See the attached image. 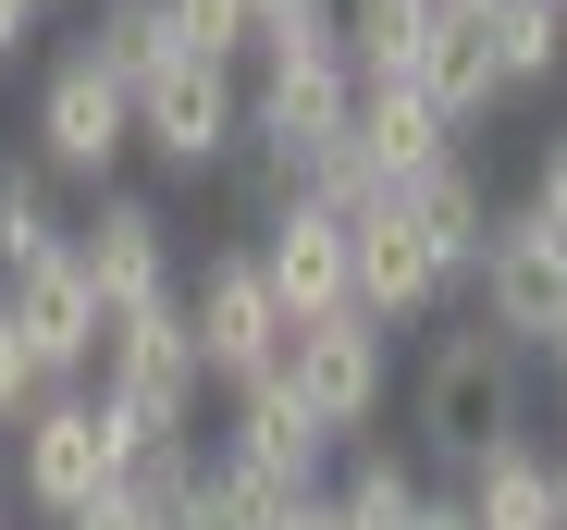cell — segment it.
<instances>
[{
	"label": "cell",
	"instance_id": "cell-1",
	"mask_svg": "<svg viewBox=\"0 0 567 530\" xmlns=\"http://www.w3.org/2000/svg\"><path fill=\"white\" fill-rule=\"evenodd\" d=\"M408 432H420V469H468V457H494L518 432V345L482 309L432 333V358L408 383Z\"/></svg>",
	"mask_w": 567,
	"mask_h": 530
},
{
	"label": "cell",
	"instance_id": "cell-2",
	"mask_svg": "<svg viewBox=\"0 0 567 530\" xmlns=\"http://www.w3.org/2000/svg\"><path fill=\"white\" fill-rule=\"evenodd\" d=\"M198 333H185V297H161V309H124L112 321V345H100V395L124 432H136V457L148 445H198Z\"/></svg>",
	"mask_w": 567,
	"mask_h": 530
},
{
	"label": "cell",
	"instance_id": "cell-3",
	"mask_svg": "<svg viewBox=\"0 0 567 530\" xmlns=\"http://www.w3.org/2000/svg\"><path fill=\"white\" fill-rule=\"evenodd\" d=\"M124 469H136V432H124L100 395H86V383L38 395V419L13 432V506H38L50 530L86 518L100 493H124Z\"/></svg>",
	"mask_w": 567,
	"mask_h": 530
},
{
	"label": "cell",
	"instance_id": "cell-4",
	"mask_svg": "<svg viewBox=\"0 0 567 530\" xmlns=\"http://www.w3.org/2000/svg\"><path fill=\"white\" fill-rule=\"evenodd\" d=\"M25 136H38L25 160L50 173V186H100V198H112V173L136 160V100H124L86 50H62V62L38 74V100H25Z\"/></svg>",
	"mask_w": 567,
	"mask_h": 530
},
{
	"label": "cell",
	"instance_id": "cell-5",
	"mask_svg": "<svg viewBox=\"0 0 567 530\" xmlns=\"http://www.w3.org/2000/svg\"><path fill=\"white\" fill-rule=\"evenodd\" d=\"M284 395H297V407L333 432V457H346L358 432L395 407V333H383V321H358V309L297 321V333H284Z\"/></svg>",
	"mask_w": 567,
	"mask_h": 530
},
{
	"label": "cell",
	"instance_id": "cell-6",
	"mask_svg": "<svg viewBox=\"0 0 567 530\" xmlns=\"http://www.w3.org/2000/svg\"><path fill=\"white\" fill-rule=\"evenodd\" d=\"M185 333H198V371H210L223 395H247V383L284 371V333H297V321L271 309V284H259L247 247H210L198 284H185Z\"/></svg>",
	"mask_w": 567,
	"mask_h": 530
},
{
	"label": "cell",
	"instance_id": "cell-7",
	"mask_svg": "<svg viewBox=\"0 0 567 530\" xmlns=\"http://www.w3.org/2000/svg\"><path fill=\"white\" fill-rule=\"evenodd\" d=\"M136 148L161 160V173H223L235 148H247V74H223V62H161L148 86H136Z\"/></svg>",
	"mask_w": 567,
	"mask_h": 530
},
{
	"label": "cell",
	"instance_id": "cell-8",
	"mask_svg": "<svg viewBox=\"0 0 567 530\" xmlns=\"http://www.w3.org/2000/svg\"><path fill=\"white\" fill-rule=\"evenodd\" d=\"M346 309H358V321H383V333H408V321H444V309H456V272L432 259V235H420L408 210H383V198L346 222Z\"/></svg>",
	"mask_w": 567,
	"mask_h": 530
},
{
	"label": "cell",
	"instance_id": "cell-9",
	"mask_svg": "<svg viewBox=\"0 0 567 530\" xmlns=\"http://www.w3.org/2000/svg\"><path fill=\"white\" fill-rule=\"evenodd\" d=\"M482 321L518 345V358H543V345L567 333V247L530 222V210H494V247H482Z\"/></svg>",
	"mask_w": 567,
	"mask_h": 530
},
{
	"label": "cell",
	"instance_id": "cell-10",
	"mask_svg": "<svg viewBox=\"0 0 567 530\" xmlns=\"http://www.w3.org/2000/svg\"><path fill=\"white\" fill-rule=\"evenodd\" d=\"M74 272H86V297H100L112 321L124 309H161V297H185V272H173V222H161V198H100L74 222Z\"/></svg>",
	"mask_w": 567,
	"mask_h": 530
},
{
	"label": "cell",
	"instance_id": "cell-11",
	"mask_svg": "<svg viewBox=\"0 0 567 530\" xmlns=\"http://www.w3.org/2000/svg\"><path fill=\"white\" fill-rule=\"evenodd\" d=\"M247 259H259V284H271L284 321H333V309H346V210L284 198V210H259Z\"/></svg>",
	"mask_w": 567,
	"mask_h": 530
},
{
	"label": "cell",
	"instance_id": "cell-12",
	"mask_svg": "<svg viewBox=\"0 0 567 530\" xmlns=\"http://www.w3.org/2000/svg\"><path fill=\"white\" fill-rule=\"evenodd\" d=\"M0 309H13V333L38 345V371H50V383H100V345H112V309L86 297L74 247H62V259H38V272H13V284H0Z\"/></svg>",
	"mask_w": 567,
	"mask_h": 530
},
{
	"label": "cell",
	"instance_id": "cell-13",
	"mask_svg": "<svg viewBox=\"0 0 567 530\" xmlns=\"http://www.w3.org/2000/svg\"><path fill=\"white\" fill-rule=\"evenodd\" d=\"M383 210H408V222L432 235V259H444V272H456V297H468V272H482V247H494V186L468 173V148H444V160L395 173V186H383Z\"/></svg>",
	"mask_w": 567,
	"mask_h": 530
},
{
	"label": "cell",
	"instance_id": "cell-14",
	"mask_svg": "<svg viewBox=\"0 0 567 530\" xmlns=\"http://www.w3.org/2000/svg\"><path fill=\"white\" fill-rule=\"evenodd\" d=\"M223 457H247V469H271V481H297V493H321L333 481V432L284 395V371L271 383H247L235 395V419H223Z\"/></svg>",
	"mask_w": 567,
	"mask_h": 530
},
{
	"label": "cell",
	"instance_id": "cell-15",
	"mask_svg": "<svg viewBox=\"0 0 567 530\" xmlns=\"http://www.w3.org/2000/svg\"><path fill=\"white\" fill-rule=\"evenodd\" d=\"M408 86H420V100H432L456 136L482 124L494 100H506V74H494V38H482V0H444V13H432V38H420Z\"/></svg>",
	"mask_w": 567,
	"mask_h": 530
},
{
	"label": "cell",
	"instance_id": "cell-16",
	"mask_svg": "<svg viewBox=\"0 0 567 530\" xmlns=\"http://www.w3.org/2000/svg\"><path fill=\"white\" fill-rule=\"evenodd\" d=\"M456 506H468V530H555V445L506 432L494 457L456 469Z\"/></svg>",
	"mask_w": 567,
	"mask_h": 530
},
{
	"label": "cell",
	"instance_id": "cell-17",
	"mask_svg": "<svg viewBox=\"0 0 567 530\" xmlns=\"http://www.w3.org/2000/svg\"><path fill=\"white\" fill-rule=\"evenodd\" d=\"M321 506H333L346 530H420L432 469H420V457H395V445H346V469L321 481Z\"/></svg>",
	"mask_w": 567,
	"mask_h": 530
},
{
	"label": "cell",
	"instance_id": "cell-18",
	"mask_svg": "<svg viewBox=\"0 0 567 530\" xmlns=\"http://www.w3.org/2000/svg\"><path fill=\"white\" fill-rule=\"evenodd\" d=\"M86 62H100L124 100L161 74V62H185V38H173V0H86V38H74Z\"/></svg>",
	"mask_w": 567,
	"mask_h": 530
},
{
	"label": "cell",
	"instance_id": "cell-19",
	"mask_svg": "<svg viewBox=\"0 0 567 530\" xmlns=\"http://www.w3.org/2000/svg\"><path fill=\"white\" fill-rule=\"evenodd\" d=\"M358 148L383 160V186H395V173H420V160H444V148H456V124H444L420 86L395 74V86H358Z\"/></svg>",
	"mask_w": 567,
	"mask_h": 530
},
{
	"label": "cell",
	"instance_id": "cell-20",
	"mask_svg": "<svg viewBox=\"0 0 567 530\" xmlns=\"http://www.w3.org/2000/svg\"><path fill=\"white\" fill-rule=\"evenodd\" d=\"M74 247V222H62V186L38 160H0V284L13 272H38V259H62Z\"/></svg>",
	"mask_w": 567,
	"mask_h": 530
},
{
	"label": "cell",
	"instance_id": "cell-21",
	"mask_svg": "<svg viewBox=\"0 0 567 530\" xmlns=\"http://www.w3.org/2000/svg\"><path fill=\"white\" fill-rule=\"evenodd\" d=\"M333 13H346V74L358 86H395L420 62V38H432L444 0H333Z\"/></svg>",
	"mask_w": 567,
	"mask_h": 530
},
{
	"label": "cell",
	"instance_id": "cell-22",
	"mask_svg": "<svg viewBox=\"0 0 567 530\" xmlns=\"http://www.w3.org/2000/svg\"><path fill=\"white\" fill-rule=\"evenodd\" d=\"M482 38H494L506 100H518V86H555V74H567V13H555V0H482Z\"/></svg>",
	"mask_w": 567,
	"mask_h": 530
},
{
	"label": "cell",
	"instance_id": "cell-23",
	"mask_svg": "<svg viewBox=\"0 0 567 530\" xmlns=\"http://www.w3.org/2000/svg\"><path fill=\"white\" fill-rule=\"evenodd\" d=\"M173 38L198 62H223V74H247L259 62V0H173Z\"/></svg>",
	"mask_w": 567,
	"mask_h": 530
},
{
	"label": "cell",
	"instance_id": "cell-24",
	"mask_svg": "<svg viewBox=\"0 0 567 530\" xmlns=\"http://www.w3.org/2000/svg\"><path fill=\"white\" fill-rule=\"evenodd\" d=\"M38 395H62V383L38 371V345L13 333V309H0V432H25V419H38Z\"/></svg>",
	"mask_w": 567,
	"mask_h": 530
},
{
	"label": "cell",
	"instance_id": "cell-25",
	"mask_svg": "<svg viewBox=\"0 0 567 530\" xmlns=\"http://www.w3.org/2000/svg\"><path fill=\"white\" fill-rule=\"evenodd\" d=\"M518 210H530V222H543V235L567 247V124H555V136L530 148V198H518Z\"/></svg>",
	"mask_w": 567,
	"mask_h": 530
},
{
	"label": "cell",
	"instance_id": "cell-26",
	"mask_svg": "<svg viewBox=\"0 0 567 530\" xmlns=\"http://www.w3.org/2000/svg\"><path fill=\"white\" fill-rule=\"evenodd\" d=\"M38 13H50V0H0V74H13V62L38 50Z\"/></svg>",
	"mask_w": 567,
	"mask_h": 530
},
{
	"label": "cell",
	"instance_id": "cell-27",
	"mask_svg": "<svg viewBox=\"0 0 567 530\" xmlns=\"http://www.w3.org/2000/svg\"><path fill=\"white\" fill-rule=\"evenodd\" d=\"M62 530H161L136 493H100V506H86V518H62Z\"/></svg>",
	"mask_w": 567,
	"mask_h": 530
},
{
	"label": "cell",
	"instance_id": "cell-28",
	"mask_svg": "<svg viewBox=\"0 0 567 530\" xmlns=\"http://www.w3.org/2000/svg\"><path fill=\"white\" fill-rule=\"evenodd\" d=\"M420 530H468V506H456V493H432V506H420Z\"/></svg>",
	"mask_w": 567,
	"mask_h": 530
},
{
	"label": "cell",
	"instance_id": "cell-29",
	"mask_svg": "<svg viewBox=\"0 0 567 530\" xmlns=\"http://www.w3.org/2000/svg\"><path fill=\"white\" fill-rule=\"evenodd\" d=\"M284 530H346V518H333V506H297V518H284Z\"/></svg>",
	"mask_w": 567,
	"mask_h": 530
},
{
	"label": "cell",
	"instance_id": "cell-30",
	"mask_svg": "<svg viewBox=\"0 0 567 530\" xmlns=\"http://www.w3.org/2000/svg\"><path fill=\"white\" fill-rule=\"evenodd\" d=\"M0 518H13V432H0Z\"/></svg>",
	"mask_w": 567,
	"mask_h": 530
},
{
	"label": "cell",
	"instance_id": "cell-31",
	"mask_svg": "<svg viewBox=\"0 0 567 530\" xmlns=\"http://www.w3.org/2000/svg\"><path fill=\"white\" fill-rule=\"evenodd\" d=\"M555 530H567V445H555Z\"/></svg>",
	"mask_w": 567,
	"mask_h": 530
},
{
	"label": "cell",
	"instance_id": "cell-32",
	"mask_svg": "<svg viewBox=\"0 0 567 530\" xmlns=\"http://www.w3.org/2000/svg\"><path fill=\"white\" fill-rule=\"evenodd\" d=\"M543 358H555V383H567V333H555V345H543Z\"/></svg>",
	"mask_w": 567,
	"mask_h": 530
},
{
	"label": "cell",
	"instance_id": "cell-33",
	"mask_svg": "<svg viewBox=\"0 0 567 530\" xmlns=\"http://www.w3.org/2000/svg\"><path fill=\"white\" fill-rule=\"evenodd\" d=\"M259 13H284V0H259Z\"/></svg>",
	"mask_w": 567,
	"mask_h": 530
},
{
	"label": "cell",
	"instance_id": "cell-34",
	"mask_svg": "<svg viewBox=\"0 0 567 530\" xmlns=\"http://www.w3.org/2000/svg\"><path fill=\"white\" fill-rule=\"evenodd\" d=\"M555 13H567V0H555Z\"/></svg>",
	"mask_w": 567,
	"mask_h": 530
}]
</instances>
